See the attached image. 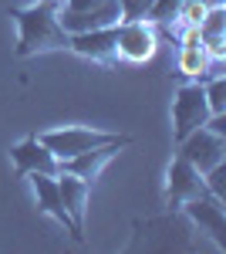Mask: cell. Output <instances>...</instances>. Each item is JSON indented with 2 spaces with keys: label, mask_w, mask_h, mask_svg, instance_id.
Masks as SVG:
<instances>
[{
  "label": "cell",
  "mask_w": 226,
  "mask_h": 254,
  "mask_svg": "<svg viewBox=\"0 0 226 254\" xmlns=\"http://www.w3.org/2000/svg\"><path fill=\"white\" fill-rule=\"evenodd\" d=\"M57 3L47 0H34L31 7H10L7 14L17 20V58H31V55H44V51H68L71 34L61 27L57 20Z\"/></svg>",
  "instance_id": "1"
},
{
  "label": "cell",
  "mask_w": 226,
  "mask_h": 254,
  "mask_svg": "<svg viewBox=\"0 0 226 254\" xmlns=\"http://www.w3.org/2000/svg\"><path fill=\"white\" fill-rule=\"evenodd\" d=\"M209 119V105H206V92H203V81H189L176 92V102H172V139L176 146L196 132L199 126H206Z\"/></svg>",
  "instance_id": "2"
},
{
  "label": "cell",
  "mask_w": 226,
  "mask_h": 254,
  "mask_svg": "<svg viewBox=\"0 0 226 254\" xmlns=\"http://www.w3.org/2000/svg\"><path fill=\"white\" fill-rule=\"evenodd\" d=\"M41 142L54 153L57 159L78 156L85 149L94 146H105V142H118V139H132V136H118V132H98V129H85V126H64V129H51V132H41Z\"/></svg>",
  "instance_id": "3"
},
{
  "label": "cell",
  "mask_w": 226,
  "mask_h": 254,
  "mask_svg": "<svg viewBox=\"0 0 226 254\" xmlns=\"http://www.w3.org/2000/svg\"><path fill=\"white\" fill-rule=\"evenodd\" d=\"M159 48V34H155V24L149 20H118V41H115V51L122 61H132L142 64L149 61Z\"/></svg>",
  "instance_id": "4"
},
{
  "label": "cell",
  "mask_w": 226,
  "mask_h": 254,
  "mask_svg": "<svg viewBox=\"0 0 226 254\" xmlns=\"http://www.w3.org/2000/svg\"><path fill=\"white\" fill-rule=\"evenodd\" d=\"M179 156L192 163L199 173H209L213 166H220L226 156V136L213 132L206 126H199L196 132H189L182 142H179Z\"/></svg>",
  "instance_id": "5"
},
{
  "label": "cell",
  "mask_w": 226,
  "mask_h": 254,
  "mask_svg": "<svg viewBox=\"0 0 226 254\" xmlns=\"http://www.w3.org/2000/svg\"><path fill=\"white\" fill-rule=\"evenodd\" d=\"M206 180H203V173L192 166V163H186L182 156L172 159L169 166V183H166V207L169 210H182V203L186 200H196V196H206Z\"/></svg>",
  "instance_id": "6"
},
{
  "label": "cell",
  "mask_w": 226,
  "mask_h": 254,
  "mask_svg": "<svg viewBox=\"0 0 226 254\" xmlns=\"http://www.w3.org/2000/svg\"><path fill=\"white\" fill-rule=\"evenodd\" d=\"M182 210L186 217L199 227V231H206L213 237V244L226 251V210H223V200H216L213 193L206 196H196V200H186L182 203Z\"/></svg>",
  "instance_id": "7"
},
{
  "label": "cell",
  "mask_w": 226,
  "mask_h": 254,
  "mask_svg": "<svg viewBox=\"0 0 226 254\" xmlns=\"http://www.w3.org/2000/svg\"><path fill=\"white\" fill-rule=\"evenodd\" d=\"M10 159H14V166H17L20 176H31V173L57 176V173H61V159H57L38 136H27L24 142L10 146Z\"/></svg>",
  "instance_id": "8"
},
{
  "label": "cell",
  "mask_w": 226,
  "mask_h": 254,
  "mask_svg": "<svg viewBox=\"0 0 226 254\" xmlns=\"http://www.w3.org/2000/svg\"><path fill=\"white\" fill-rule=\"evenodd\" d=\"M125 146H132V139H118V142H105V146H94V149H85V153H78V156H68L61 159V170L71 176H81V180H98L101 170L118 156V149H125Z\"/></svg>",
  "instance_id": "9"
},
{
  "label": "cell",
  "mask_w": 226,
  "mask_h": 254,
  "mask_svg": "<svg viewBox=\"0 0 226 254\" xmlns=\"http://www.w3.org/2000/svg\"><path fill=\"white\" fill-rule=\"evenodd\" d=\"M57 20L68 34H85V31H98V27H112L122 20V10H118V0H101L91 10H57Z\"/></svg>",
  "instance_id": "10"
},
{
  "label": "cell",
  "mask_w": 226,
  "mask_h": 254,
  "mask_svg": "<svg viewBox=\"0 0 226 254\" xmlns=\"http://www.w3.org/2000/svg\"><path fill=\"white\" fill-rule=\"evenodd\" d=\"M115 41H118V24L98 27V31H85V34H71L68 51H75V55H81V58L101 61V64H115V61H118Z\"/></svg>",
  "instance_id": "11"
},
{
  "label": "cell",
  "mask_w": 226,
  "mask_h": 254,
  "mask_svg": "<svg viewBox=\"0 0 226 254\" xmlns=\"http://www.w3.org/2000/svg\"><path fill=\"white\" fill-rule=\"evenodd\" d=\"M31 183H34V196H38V210L47 217H54L57 224L68 231V234L75 237V241H81V231L75 227V220L68 217V210H64V203H61V193H57V176H47V173H31Z\"/></svg>",
  "instance_id": "12"
},
{
  "label": "cell",
  "mask_w": 226,
  "mask_h": 254,
  "mask_svg": "<svg viewBox=\"0 0 226 254\" xmlns=\"http://www.w3.org/2000/svg\"><path fill=\"white\" fill-rule=\"evenodd\" d=\"M88 190H91V183L88 180H81V176H71V173H57V193H61V203H64V210L68 217L75 220V227L85 234V214H88Z\"/></svg>",
  "instance_id": "13"
},
{
  "label": "cell",
  "mask_w": 226,
  "mask_h": 254,
  "mask_svg": "<svg viewBox=\"0 0 226 254\" xmlns=\"http://www.w3.org/2000/svg\"><path fill=\"white\" fill-rule=\"evenodd\" d=\"M216 64L220 61H213L203 51V44L199 48H179V75L182 78H196V81H206L209 75H216Z\"/></svg>",
  "instance_id": "14"
},
{
  "label": "cell",
  "mask_w": 226,
  "mask_h": 254,
  "mask_svg": "<svg viewBox=\"0 0 226 254\" xmlns=\"http://www.w3.org/2000/svg\"><path fill=\"white\" fill-rule=\"evenodd\" d=\"M206 17V3L203 0H182L179 3V10H176V27L182 31V27H199V20Z\"/></svg>",
  "instance_id": "15"
},
{
  "label": "cell",
  "mask_w": 226,
  "mask_h": 254,
  "mask_svg": "<svg viewBox=\"0 0 226 254\" xmlns=\"http://www.w3.org/2000/svg\"><path fill=\"white\" fill-rule=\"evenodd\" d=\"M206 34H226V7H206V17L199 20V38Z\"/></svg>",
  "instance_id": "16"
},
{
  "label": "cell",
  "mask_w": 226,
  "mask_h": 254,
  "mask_svg": "<svg viewBox=\"0 0 226 254\" xmlns=\"http://www.w3.org/2000/svg\"><path fill=\"white\" fill-rule=\"evenodd\" d=\"M179 3H182V0H155L145 20H149V24H162V27H169L172 20H176V10H179Z\"/></svg>",
  "instance_id": "17"
},
{
  "label": "cell",
  "mask_w": 226,
  "mask_h": 254,
  "mask_svg": "<svg viewBox=\"0 0 226 254\" xmlns=\"http://www.w3.org/2000/svg\"><path fill=\"white\" fill-rule=\"evenodd\" d=\"M155 0H118V10H122V20H145Z\"/></svg>",
  "instance_id": "18"
},
{
  "label": "cell",
  "mask_w": 226,
  "mask_h": 254,
  "mask_svg": "<svg viewBox=\"0 0 226 254\" xmlns=\"http://www.w3.org/2000/svg\"><path fill=\"white\" fill-rule=\"evenodd\" d=\"M199 41H203V51H206L213 61L226 58V34H206V38H199Z\"/></svg>",
  "instance_id": "19"
},
{
  "label": "cell",
  "mask_w": 226,
  "mask_h": 254,
  "mask_svg": "<svg viewBox=\"0 0 226 254\" xmlns=\"http://www.w3.org/2000/svg\"><path fill=\"white\" fill-rule=\"evenodd\" d=\"M101 0H64V10H91Z\"/></svg>",
  "instance_id": "20"
},
{
  "label": "cell",
  "mask_w": 226,
  "mask_h": 254,
  "mask_svg": "<svg viewBox=\"0 0 226 254\" xmlns=\"http://www.w3.org/2000/svg\"><path fill=\"white\" fill-rule=\"evenodd\" d=\"M206 7H220V3H226V0H203Z\"/></svg>",
  "instance_id": "21"
},
{
  "label": "cell",
  "mask_w": 226,
  "mask_h": 254,
  "mask_svg": "<svg viewBox=\"0 0 226 254\" xmlns=\"http://www.w3.org/2000/svg\"><path fill=\"white\" fill-rule=\"evenodd\" d=\"M47 3H57V7H64V0H47Z\"/></svg>",
  "instance_id": "22"
}]
</instances>
